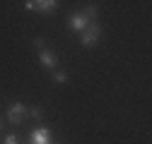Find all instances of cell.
Wrapping results in <instances>:
<instances>
[{"instance_id":"cell-2","label":"cell","mask_w":152,"mask_h":144,"mask_svg":"<svg viewBox=\"0 0 152 144\" xmlns=\"http://www.w3.org/2000/svg\"><path fill=\"white\" fill-rule=\"evenodd\" d=\"M29 115V108L24 106V103H12L10 108H7V120H10V125H22V120Z\"/></svg>"},{"instance_id":"cell-10","label":"cell","mask_w":152,"mask_h":144,"mask_svg":"<svg viewBox=\"0 0 152 144\" xmlns=\"http://www.w3.org/2000/svg\"><path fill=\"white\" fill-rule=\"evenodd\" d=\"M3 144H20V142H17V137H15V135H7V137L3 139Z\"/></svg>"},{"instance_id":"cell-8","label":"cell","mask_w":152,"mask_h":144,"mask_svg":"<svg viewBox=\"0 0 152 144\" xmlns=\"http://www.w3.org/2000/svg\"><path fill=\"white\" fill-rule=\"evenodd\" d=\"M29 115H31L34 120H41V118H44V108H41V106H31V108H29Z\"/></svg>"},{"instance_id":"cell-7","label":"cell","mask_w":152,"mask_h":144,"mask_svg":"<svg viewBox=\"0 0 152 144\" xmlns=\"http://www.w3.org/2000/svg\"><path fill=\"white\" fill-rule=\"evenodd\" d=\"M82 14L87 17V19H94V17L99 14V5H97V3H89V5L82 10Z\"/></svg>"},{"instance_id":"cell-11","label":"cell","mask_w":152,"mask_h":144,"mask_svg":"<svg viewBox=\"0 0 152 144\" xmlns=\"http://www.w3.org/2000/svg\"><path fill=\"white\" fill-rule=\"evenodd\" d=\"M34 43H36V48H39V50H41V48H46V41H44V39H36Z\"/></svg>"},{"instance_id":"cell-12","label":"cell","mask_w":152,"mask_h":144,"mask_svg":"<svg viewBox=\"0 0 152 144\" xmlns=\"http://www.w3.org/2000/svg\"><path fill=\"white\" fill-rule=\"evenodd\" d=\"M0 130H3V122H0Z\"/></svg>"},{"instance_id":"cell-5","label":"cell","mask_w":152,"mask_h":144,"mask_svg":"<svg viewBox=\"0 0 152 144\" xmlns=\"http://www.w3.org/2000/svg\"><path fill=\"white\" fill-rule=\"evenodd\" d=\"M87 24H89V19H87V17H85L82 12H75V14L70 17V27H72L75 31H77V34H80V31H82Z\"/></svg>"},{"instance_id":"cell-1","label":"cell","mask_w":152,"mask_h":144,"mask_svg":"<svg viewBox=\"0 0 152 144\" xmlns=\"http://www.w3.org/2000/svg\"><path fill=\"white\" fill-rule=\"evenodd\" d=\"M99 39H102V24L99 22H89L80 31V43L82 46H94V43H99Z\"/></svg>"},{"instance_id":"cell-9","label":"cell","mask_w":152,"mask_h":144,"mask_svg":"<svg viewBox=\"0 0 152 144\" xmlns=\"http://www.w3.org/2000/svg\"><path fill=\"white\" fill-rule=\"evenodd\" d=\"M53 79L58 84H63V82H68V75H65V72H53Z\"/></svg>"},{"instance_id":"cell-6","label":"cell","mask_w":152,"mask_h":144,"mask_svg":"<svg viewBox=\"0 0 152 144\" xmlns=\"http://www.w3.org/2000/svg\"><path fill=\"white\" fill-rule=\"evenodd\" d=\"M34 5L39 7L41 12H51V10H56V5H58V0H34Z\"/></svg>"},{"instance_id":"cell-4","label":"cell","mask_w":152,"mask_h":144,"mask_svg":"<svg viewBox=\"0 0 152 144\" xmlns=\"http://www.w3.org/2000/svg\"><path fill=\"white\" fill-rule=\"evenodd\" d=\"M31 144H51V139H48V127H36L34 132H31Z\"/></svg>"},{"instance_id":"cell-3","label":"cell","mask_w":152,"mask_h":144,"mask_svg":"<svg viewBox=\"0 0 152 144\" xmlns=\"http://www.w3.org/2000/svg\"><path fill=\"white\" fill-rule=\"evenodd\" d=\"M39 63H41V65H46V67H51V70H56V65H58V58L53 55V50L41 48V50H39Z\"/></svg>"}]
</instances>
